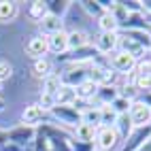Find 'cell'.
<instances>
[{"label":"cell","mask_w":151,"mask_h":151,"mask_svg":"<svg viewBox=\"0 0 151 151\" xmlns=\"http://www.w3.org/2000/svg\"><path fill=\"white\" fill-rule=\"evenodd\" d=\"M77 4L81 6L89 17H94V19H98L100 15L104 13V9H102V4H100L98 0H81V2H77Z\"/></svg>","instance_id":"25"},{"label":"cell","mask_w":151,"mask_h":151,"mask_svg":"<svg viewBox=\"0 0 151 151\" xmlns=\"http://www.w3.org/2000/svg\"><path fill=\"white\" fill-rule=\"evenodd\" d=\"M4 109H6V102H4V100H2V98H0V113H2V111H4Z\"/></svg>","instance_id":"34"},{"label":"cell","mask_w":151,"mask_h":151,"mask_svg":"<svg viewBox=\"0 0 151 151\" xmlns=\"http://www.w3.org/2000/svg\"><path fill=\"white\" fill-rule=\"evenodd\" d=\"M19 15V4L13 0H0V24H11Z\"/></svg>","instance_id":"16"},{"label":"cell","mask_w":151,"mask_h":151,"mask_svg":"<svg viewBox=\"0 0 151 151\" xmlns=\"http://www.w3.org/2000/svg\"><path fill=\"white\" fill-rule=\"evenodd\" d=\"M87 66L89 64H68L64 73H58L62 79V85L68 87H79L83 81H87Z\"/></svg>","instance_id":"5"},{"label":"cell","mask_w":151,"mask_h":151,"mask_svg":"<svg viewBox=\"0 0 151 151\" xmlns=\"http://www.w3.org/2000/svg\"><path fill=\"white\" fill-rule=\"evenodd\" d=\"M106 66L113 70L115 75H132L134 68H136V60L117 49V51L106 55Z\"/></svg>","instance_id":"2"},{"label":"cell","mask_w":151,"mask_h":151,"mask_svg":"<svg viewBox=\"0 0 151 151\" xmlns=\"http://www.w3.org/2000/svg\"><path fill=\"white\" fill-rule=\"evenodd\" d=\"M122 136L117 134L115 128H98L96 130V138H94V149L96 151H119L122 147Z\"/></svg>","instance_id":"1"},{"label":"cell","mask_w":151,"mask_h":151,"mask_svg":"<svg viewBox=\"0 0 151 151\" xmlns=\"http://www.w3.org/2000/svg\"><path fill=\"white\" fill-rule=\"evenodd\" d=\"M6 143H9V138H6V130H0V151H4Z\"/></svg>","instance_id":"31"},{"label":"cell","mask_w":151,"mask_h":151,"mask_svg":"<svg viewBox=\"0 0 151 151\" xmlns=\"http://www.w3.org/2000/svg\"><path fill=\"white\" fill-rule=\"evenodd\" d=\"M122 6L126 9L128 15H140V13H143V4H140V0H122Z\"/></svg>","instance_id":"28"},{"label":"cell","mask_w":151,"mask_h":151,"mask_svg":"<svg viewBox=\"0 0 151 151\" xmlns=\"http://www.w3.org/2000/svg\"><path fill=\"white\" fill-rule=\"evenodd\" d=\"M45 15H47V4H45V0H34V2H30V9H28V17H30V19H34V22L38 24Z\"/></svg>","instance_id":"24"},{"label":"cell","mask_w":151,"mask_h":151,"mask_svg":"<svg viewBox=\"0 0 151 151\" xmlns=\"http://www.w3.org/2000/svg\"><path fill=\"white\" fill-rule=\"evenodd\" d=\"M96 26H98V32H119V24L117 19L111 15L109 11H104L96 19Z\"/></svg>","instance_id":"21"},{"label":"cell","mask_w":151,"mask_h":151,"mask_svg":"<svg viewBox=\"0 0 151 151\" xmlns=\"http://www.w3.org/2000/svg\"><path fill=\"white\" fill-rule=\"evenodd\" d=\"M47 45H49V53H53L58 58H62L68 53V32L62 30V32H55L51 36H47Z\"/></svg>","instance_id":"11"},{"label":"cell","mask_w":151,"mask_h":151,"mask_svg":"<svg viewBox=\"0 0 151 151\" xmlns=\"http://www.w3.org/2000/svg\"><path fill=\"white\" fill-rule=\"evenodd\" d=\"M70 136H73L75 140H81V143H94V138H96V128L87 126V124H79L73 132H70Z\"/></svg>","instance_id":"20"},{"label":"cell","mask_w":151,"mask_h":151,"mask_svg":"<svg viewBox=\"0 0 151 151\" xmlns=\"http://www.w3.org/2000/svg\"><path fill=\"white\" fill-rule=\"evenodd\" d=\"M130 104H132L130 100H126V98H122V96H117L115 102L111 104V106H113V111H115L117 115H126L128 111H130Z\"/></svg>","instance_id":"29"},{"label":"cell","mask_w":151,"mask_h":151,"mask_svg":"<svg viewBox=\"0 0 151 151\" xmlns=\"http://www.w3.org/2000/svg\"><path fill=\"white\" fill-rule=\"evenodd\" d=\"M34 136H36V128H30V126H24V124H19V126H15L11 130H6L9 143H13L17 147H22V149L32 147Z\"/></svg>","instance_id":"3"},{"label":"cell","mask_w":151,"mask_h":151,"mask_svg":"<svg viewBox=\"0 0 151 151\" xmlns=\"http://www.w3.org/2000/svg\"><path fill=\"white\" fill-rule=\"evenodd\" d=\"M26 53L34 60H41V58H49V45H47V36L41 34H34L30 41L26 43Z\"/></svg>","instance_id":"10"},{"label":"cell","mask_w":151,"mask_h":151,"mask_svg":"<svg viewBox=\"0 0 151 151\" xmlns=\"http://www.w3.org/2000/svg\"><path fill=\"white\" fill-rule=\"evenodd\" d=\"M13 77V64L9 60H0V83L9 81Z\"/></svg>","instance_id":"30"},{"label":"cell","mask_w":151,"mask_h":151,"mask_svg":"<svg viewBox=\"0 0 151 151\" xmlns=\"http://www.w3.org/2000/svg\"><path fill=\"white\" fill-rule=\"evenodd\" d=\"M117 43H119V34L117 32H98L94 36V49L100 53V55H109V53H113L117 51Z\"/></svg>","instance_id":"7"},{"label":"cell","mask_w":151,"mask_h":151,"mask_svg":"<svg viewBox=\"0 0 151 151\" xmlns=\"http://www.w3.org/2000/svg\"><path fill=\"white\" fill-rule=\"evenodd\" d=\"M75 92H77V102L79 104H89L98 94V85L87 79V81H83L79 87H75Z\"/></svg>","instance_id":"13"},{"label":"cell","mask_w":151,"mask_h":151,"mask_svg":"<svg viewBox=\"0 0 151 151\" xmlns=\"http://www.w3.org/2000/svg\"><path fill=\"white\" fill-rule=\"evenodd\" d=\"M36 26H38V34H41V36H51V34L62 32V30H64V19L47 13Z\"/></svg>","instance_id":"12"},{"label":"cell","mask_w":151,"mask_h":151,"mask_svg":"<svg viewBox=\"0 0 151 151\" xmlns=\"http://www.w3.org/2000/svg\"><path fill=\"white\" fill-rule=\"evenodd\" d=\"M0 94H2V83H0Z\"/></svg>","instance_id":"35"},{"label":"cell","mask_w":151,"mask_h":151,"mask_svg":"<svg viewBox=\"0 0 151 151\" xmlns=\"http://www.w3.org/2000/svg\"><path fill=\"white\" fill-rule=\"evenodd\" d=\"M55 102L58 106H75L77 104V92L75 87H68V85H62L55 94Z\"/></svg>","instance_id":"18"},{"label":"cell","mask_w":151,"mask_h":151,"mask_svg":"<svg viewBox=\"0 0 151 151\" xmlns=\"http://www.w3.org/2000/svg\"><path fill=\"white\" fill-rule=\"evenodd\" d=\"M117 122V113L113 111V106H100V128H113Z\"/></svg>","instance_id":"26"},{"label":"cell","mask_w":151,"mask_h":151,"mask_svg":"<svg viewBox=\"0 0 151 151\" xmlns=\"http://www.w3.org/2000/svg\"><path fill=\"white\" fill-rule=\"evenodd\" d=\"M138 151H151V136H149V138H147V143H145V145H143V147H140V149H138Z\"/></svg>","instance_id":"33"},{"label":"cell","mask_w":151,"mask_h":151,"mask_svg":"<svg viewBox=\"0 0 151 151\" xmlns=\"http://www.w3.org/2000/svg\"><path fill=\"white\" fill-rule=\"evenodd\" d=\"M81 124H87L92 128H100V106H94V104H85L81 109Z\"/></svg>","instance_id":"17"},{"label":"cell","mask_w":151,"mask_h":151,"mask_svg":"<svg viewBox=\"0 0 151 151\" xmlns=\"http://www.w3.org/2000/svg\"><path fill=\"white\" fill-rule=\"evenodd\" d=\"M140 4H143V15H149L151 13V0H140Z\"/></svg>","instance_id":"32"},{"label":"cell","mask_w":151,"mask_h":151,"mask_svg":"<svg viewBox=\"0 0 151 151\" xmlns=\"http://www.w3.org/2000/svg\"><path fill=\"white\" fill-rule=\"evenodd\" d=\"M47 4V13L49 15H55V17H62L70 11V6H73L75 2H68V0H45Z\"/></svg>","instance_id":"19"},{"label":"cell","mask_w":151,"mask_h":151,"mask_svg":"<svg viewBox=\"0 0 151 151\" xmlns=\"http://www.w3.org/2000/svg\"><path fill=\"white\" fill-rule=\"evenodd\" d=\"M128 117H130V122H132L134 128H147V126H151V106H147L140 100H134L130 104Z\"/></svg>","instance_id":"6"},{"label":"cell","mask_w":151,"mask_h":151,"mask_svg":"<svg viewBox=\"0 0 151 151\" xmlns=\"http://www.w3.org/2000/svg\"><path fill=\"white\" fill-rule=\"evenodd\" d=\"M115 73L111 70L106 64L102 62H92L87 66V79L89 81H94L98 87H102V85H113L115 83Z\"/></svg>","instance_id":"4"},{"label":"cell","mask_w":151,"mask_h":151,"mask_svg":"<svg viewBox=\"0 0 151 151\" xmlns=\"http://www.w3.org/2000/svg\"><path fill=\"white\" fill-rule=\"evenodd\" d=\"M60 87H62V79H60L58 73H53V75H49L47 79H43V81H41V94H51V96H55Z\"/></svg>","instance_id":"22"},{"label":"cell","mask_w":151,"mask_h":151,"mask_svg":"<svg viewBox=\"0 0 151 151\" xmlns=\"http://www.w3.org/2000/svg\"><path fill=\"white\" fill-rule=\"evenodd\" d=\"M113 128L117 130V134L122 136V140H126V138L130 136V132L134 130V126H132V122H130L128 113H126V115H117V122H115Z\"/></svg>","instance_id":"23"},{"label":"cell","mask_w":151,"mask_h":151,"mask_svg":"<svg viewBox=\"0 0 151 151\" xmlns=\"http://www.w3.org/2000/svg\"><path fill=\"white\" fill-rule=\"evenodd\" d=\"M49 75H53V62H51V58L34 60V62H32V77L38 79V81H43V79H47Z\"/></svg>","instance_id":"15"},{"label":"cell","mask_w":151,"mask_h":151,"mask_svg":"<svg viewBox=\"0 0 151 151\" xmlns=\"http://www.w3.org/2000/svg\"><path fill=\"white\" fill-rule=\"evenodd\" d=\"M45 119H51V117H49L47 111H43L41 106L34 102V104H28V106L22 111L19 122H22L24 126H30V128H38V126H43Z\"/></svg>","instance_id":"8"},{"label":"cell","mask_w":151,"mask_h":151,"mask_svg":"<svg viewBox=\"0 0 151 151\" xmlns=\"http://www.w3.org/2000/svg\"><path fill=\"white\" fill-rule=\"evenodd\" d=\"M149 136H151V126H147V128H134L132 132H130V136L122 143L119 151H138L140 147L147 143Z\"/></svg>","instance_id":"9"},{"label":"cell","mask_w":151,"mask_h":151,"mask_svg":"<svg viewBox=\"0 0 151 151\" xmlns=\"http://www.w3.org/2000/svg\"><path fill=\"white\" fill-rule=\"evenodd\" d=\"M87 45H92V38L85 30H70L68 32V51H77Z\"/></svg>","instance_id":"14"},{"label":"cell","mask_w":151,"mask_h":151,"mask_svg":"<svg viewBox=\"0 0 151 151\" xmlns=\"http://www.w3.org/2000/svg\"><path fill=\"white\" fill-rule=\"evenodd\" d=\"M38 106H41L43 111H51L53 106H58V102H55V96H51V94H38V102H36Z\"/></svg>","instance_id":"27"}]
</instances>
